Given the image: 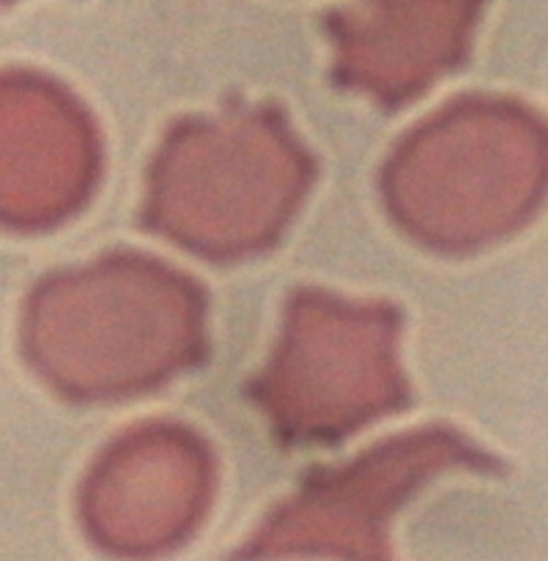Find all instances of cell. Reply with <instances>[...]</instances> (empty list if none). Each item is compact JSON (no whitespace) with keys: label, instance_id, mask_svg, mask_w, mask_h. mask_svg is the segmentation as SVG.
<instances>
[{"label":"cell","instance_id":"1","mask_svg":"<svg viewBox=\"0 0 548 561\" xmlns=\"http://www.w3.org/2000/svg\"><path fill=\"white\" fill-rule=\"evenodd\" d=\"M47 305V362L82 394L157 381L195 345L192 288L148 263H110L64 279Z\"/></svg>","mask_w":548,"mask_h":561},{"label":"cell","instance_id":"2","mask_svg":"<svg viewBox=\"0 0 548 561\" xmlns=\"http://www.w3.org/2000/svg\"><path fill=\"white\" fill-rule=\"evenodd\" d=\"M414 135L392 170V197L414 233L469 244L529 211L540 181L532 129L502 110H464Z\"/></svg>","mask_w":548,"mask_h":561},{"label":"cell","instance_id":"3","mask_svg":"<svg viewBox=\"0 0 548 561\" xmlns=\"http://www.w3.org/2000/svg\"><path fill=\"white\" fill-rule=\"evenodd\" d=\"M301 181V157L266 121L195 126L164 151L151 214L195 250H244L288 217Z\"/></svg>","mask_w":548,"mask_h":561},{"label":"cell","instance_id":"4","mask_svg":"<svg viewBox=\"0 0 548 561\" xmlns=\"http://www.w3.org/2000/svg\"><path fill=\"white\" fill-rule=\"evenodd\" d=\"M387 310L312 301L296 310L269 392L277 416L310 433H338L400 394Z\"/></svg>","mask_w":548,"mask_h":561},{"label":"cell","instance_id":"5","mask_svg":"<svg viewBox=\"0 0 548 561\" xmlns=\"http://www.w3.org/2000/svg\"><path fill=\"white\" fill-rule=\"evenodd\" d=\"M107 455L91 488V524L118 551H159L201 518L206 460L175 431L137 433Z\"/></svg>","mask_w":548,"mask_h":561}]
</instances>
